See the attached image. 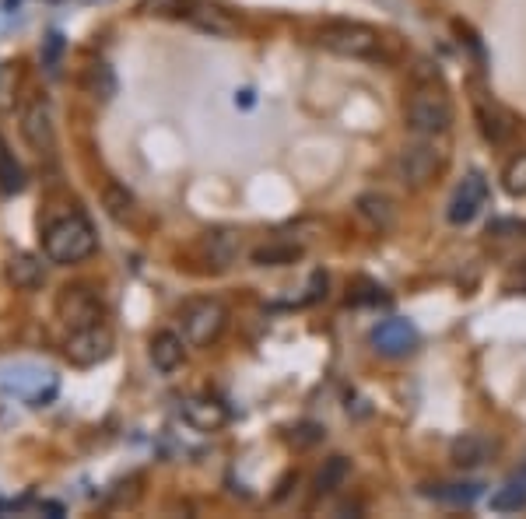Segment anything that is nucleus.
<instances>
[{
  "label": "nucleus",
  "instance_id": "nucleus-21",
  "mask_svg": "<svg viewBox=\"0 0 526 519\" xmlns=\"http://www.w3.org/2000/svg\"><path fill=\"white\" fill-rule=\"evenodd\" d=\"M491 509H495V512H519V509H526V481H523V477H512L509 484H502V488L491 495Z\"/></svg>",
  "mask_w": 526,
  "mask_h": 519
},
{
  "label": "nucleus",
  "instance_id": "nucleus-11",
  "mask_svg": "<svg viewBox=\"0 0 526 519\" xmlns=\"http://www.w3.org/2000/svg\"><path fill=\"white\" fill-rule=\"evenodd\" d=\"M22 137L36 155H53L57 148V130H53V116L43 102H32L22 113Z\"/></svg>",
  "mask_w": 526,
  "mask_h": 519
},
{
  "label": "nucleus",
  "instance_id": "nucleus-27",
  "mask_svg": "<svg viewBox=\"0 0 526 519\" xmlns=\"http://www.w3.org/2000/svg\"><path fill=\"white\" fill-rule=\"evenodd\" d=\"M477 120H481V134L488 137L491 144H502L505 137H509V123L502 120V116L495 113V109H484V106H477Z\"/></svg>",
  "mask_w": 526,
  "mask_h": 519
},
{
  "label": "nucleus",
  "instance_id": "nucleus-20",
  "mask_svg": "<svg viewBox=\"0 0 526 519\" xmlns=\"http://www.w3.org/2000/svg\"><path fill=\"white\" fill-rule=\"evenodd\" d=\"M302 256L299 246H288V242H271V246L253 249V264L256 267H288Z\"/></svg>",
  "mask_w": 526,
  "mask_h": 519
},
{
  "label": "nucleus",
  "instance_id": "nucleus-23",
  "mask_svg": "<svg viewBox=\"0 0 526 519\" xmlns=\"http://www.w3.org/2000/svg\"><path fill=\"white\" fill-rule=\"evenodd\" d=\"M207 253H211L214 267H228L239 256V235L235 232H214L211 242H207Z\"/></svg>",
  "mask_w": 526,
  "mask_h": 519
},
{
  "label": "nucleus",
  "instance_id": "nucleus-19",
  "mask_svg": "<svg viewBox=\"0 0 526 519\" xmlns=\"http://www.w3.org/2000/svg\"><path fill=\"white\" fill-rule=\"evenodd\" d=\"M348 474H351V463L344 460V456H330L320 474H316V495H334L337 488H344Z\"/></svg>",
  "mask_w": 526,
  "mask_h": 519
},
{
  "label": "nucleus",
  "instance_id": "nucleus-14",
  "mask_svg": "<svg viewBox=\"0 0 526 519\" xmlns=\"http://www.w3.org/2000/svg\"><path fill=\"white\" fill-rule=\"evenodd\" d=\"M355 207H358V218L369 228H376V232H390V228L397 225V204H393L386 193H362Z\"/></svg>",
  "mask_w": 526,
  "mask_h": 519
},
{
  "label": "nucleus",
  "instance_id": "nucleus-13",
  "mask_svg": "<svg viewBox=\"0 0 526 519\" xmlns=\"http://www.w3.org/2000/svg\"><path fill=\"white\" fill-rule=\"evenodd\" d=\"M183 418L190 421L197 432H218L221 425H228L225 404H218L214 397H186L183 400Z\"/></svg>",
  "mask_w": 526,
  "mask_h": 519
},
{
  "label": "nucleus",
  "instance_id": "nucleus-8",
  "mask_svg": "<svg viewBox=\"0 0 526 519\" xmlns=\"http://www.w3.org/2000/svg\"><path fill=\"white\" fill-rule=\"evenodd\" d=\"M488 204V179H484V172H467L463 176V183L453 190V197H449V207H446V218L449 225H470V221L481 214V207Z\"/></svg>",
  "mask_w": 526,
  "mask_h": 519
},
{
  "label": "nucleus",
  "instance_id": "nucleus-2",
  "mask_svg": "<svg viewBox=\"0 0 526 519\" xmlns=\"http://www.w3.org/2000/svg\"><path fill=\"white\" fill-rule=\"evenodd\" d=\"M453 120H456L453 102H449V95L435 92V88H418V92L407 99L404 123H407V130H414L418 137L449 134Z\"/></svg>",
  "mask_w": 526,
  "mask_h": 519
},
{
  "label": "nucleus",
  "instance_id": "nucleus-28",
  "mask_svg": "<svg viewBox=\"0 0 526 519\" xmlns=\"http://www.w3.org/2000/svg\"><path fill=\"white\" fill-rule=\"evenodd\" d=\"M88 85H92V92L99 95V99H109V95L116 92V78H113V71H109V64H92Z\"/></svg>",
  "mask_w": 526,
  "mask_h": 519
},
{
  "label": "nucleus",
  "instance_id": "nucleus-16",
  "mask_svg": "<svg viewBox=\"0 0 526 519\" xmlns=\"http://www.w3.org/2000/svg\"><path fill=\"white\" fill-rule=\"evenodd\" d=\"M8 274V285L18 288V292H32V288L43 285V260L32 253H15L4 267Z\"/></svg>",
  "mask_w": 526,
  "mask_h": 519
},
{
  "label": "nucleus",
  "instance_id": "nucleus-1",
  "mask_svg": "<svg viewBox=\"0 0 526 519\" xmlns=\"http://www.w3.org/2000/svg\"><path fill=\"white\" fill-rule=\"evenodd\" d=\"M99 246V235H95L92 221L81 218V214H71V218L57 221V225L46 232V260L60 267H74L81 260L95 253Z\"/></svg>",
  "mask_w": 526,
  "mask_h": 519
},
{
  "label": "nucleus",
  "instance_id": "nucleus-12",
  "mask_svg": "<svg viewBox=\"0 0 526 519\" xmlns=\"http://www.w3.org/2000/svg\"><path fill=\"white\" fill-rule=\"evenodd\" d=\"M186 355V337H179L176 330H158L148 344V358L158 372H176L183 365Z\"/></svg>",
  "mask_w": 526,
  "mask_h": 519
},
{
  "label": "nucleus",
  "instance_id": "nucleus-5",
  "mask_svg": "<svg viewBox=\"0 0 526 519\" xmlns=\"http://www.w3.org/2000/svg\"><path fill=\"white\" fill-rule=\"evenodd\" d=\"M446 155L439 151V144L432 137H418V141L404 144L397 155V179L407 190H425L435 176H439Z\"/></svg>",
  "mask_w": 526,
  "mask_h": 519
},
{
  "label": "nucleus",
  "instance_id": "nucleus-4",
  "mask_svg": "<svg viewBox=\"0 0 526 519\" xmlns=\"http://www.w3.org/2000/svg\"><path fill=\"white\" fill-rule=\"evenodd\" d=\"M0 390L8 397H18L32 407H46L53 397H57V376L43 365H32V362H18L0 369Z\"/></svg>",
  "mask_w": 526,
  "mask_h": 519
},
{
  "label": "nucleus",
  "instance_id": "nucleus-24",
  "mask_svg": "<svg viewBox=\"0 0 526 519\" xmlns=\"http://www.w3.org/2000/svg\"><path fill=\"white\" fill-rule=\"evenodd\" d=\"M22 186H25L22 165H18L15 155H11V151L0 144V190H4V193H18Z\"/></svg>",
  "mask_w": 526,
  "mask_h": 519
},
{
  "label": "nucleus",
  "instance_id": "nucleus-10",
  "mask_svg": "<svg viewBox=\"0 0 526 519\" xmlns=\"http://www.w3.org/2000/svg\"><path fill=\"white\" fill-rule=\"evenodd\" d=\"M372 344H376L379 355L386 358H400V355H411L418 348V327L411 320H383L376 330H372Z\"/></svg>",
  "mask_w": 526,
  "mask_h": 519
},
{
  "label": "nucleus",
  "instance_id": "nucleus-17",
  "mask_svg": "<svg viewBox=\"0 0 526 519\" xmlns=\"http://www.w3.org/2000/svg\"><path fill=\"white\" fill-rule=\"evenodd\" d=\"M428 498H439L446 505H470L484 495V484L477 481H456V484H435V488L425 491Z\"/></svg>",
  "mask_w": 526,
  "mask_h": 519
},
{
  "label": "nucleus",
  "instance_id": "nucleus-3",
  "mask_svg": "<svg viewBox=\"0 0 526 519\" xmlns=\"http://www.w3.org/2000/svg\"><path fill=\"white\" fill-rule=\"evenodd\" d=\"M323 50L337 53V57H351V60H372L383 53V36L379 29L365 22H330L320 32Z\"/></svg>",
  "mask_w": 526,
  "mask_h": 519
},
{
  "label": "nucleus",
  "instance_id": "nucleus-26",
  "mask_svg": "<svg viewBox=\"0 0 526 519\" xmlns=\"http://www.w3.org/2000/svg\"><path fill=\"white\" fill-rule=\"evenodd\" d=\"M502 186L512 197H526V155H516L502 172Z\"/></svg>",
  "mask_w": 526,
  "mask_h": 519
},
{
  "label": "nucleus",
  "instance_id": "nucleus-18",
  "mask_svg": "<svg viewBox=\"0 0 526 519\" xmlns=\"http://www.w3.org/2000/svg\"><path fill=\"white\" fill-rule=\"evenodd\" d=\"M193 25H197L200 32H207V36H232L235 32V22L228 15H221L218 8H204V4H193V11L190 15Z\"/></svg>",
  "mask_w": 526,
  "mask_h": 519
},
{
  "label": "nucleus",
  "instance_id": "nucleus-15",
  "mask_svg": "<svg viewBox=\"0 0 526 519\" xmlns=\"http://www.w3.org/2000/svg\"><path fill=\"white\" fill-rule=\"evenodd\" d=\"M488 456H491V442L477 432H463L460 439H453V446H449V460L460 470L481 467V463H488Z\"/></svg>",
  "mask_w": 526,
  "mask_h": 519
},
{
  "label": "nucleus",
  "instance_id": "nucleus-29",
  "mask_svg": "<svg viewBox=\"0 0 526 519\" xmlns=\"http://www.w3.org/2000/svg\"><path fill=\"white\" fill-rule=\"evenodd\" d=\"M60 50H64V39L53 32V36H50V53H46V64H50V71H53V64H57V53Z\"/></svg>",
  "mask_w": 526,
  "mask_h": 519
},
{
  "label": "nucleus",
  "instance_id": "nucleus-7",
  "mask_svg": "<svg viewBox=\"0 0 526 519\" xmlns=\"http://www.w3.org/2000/svg\"><path fill=\"white\" fill-rule=\"evenodd\" d=\"M67 358L81 369H92V365L106 362L113 355V330L106 323H88V327H78L71 337H67Z\"/></svg>",
  "mask_w": 526,
  "mask_h": 519
},
{
  "label": "nucleus",
  "instance_id": "nucleus-6",
  "mask_svg": "<svg viewBox=\"0 0 526 519\" xmlns=\"http://www.w3.org/2000/svg\"><path fill=\"white\" fill-rule=\"evenodd\" d=\"M228 327V309L218 299H197L183 309V337L190 348H207Z\"/></svg>",
  "mask_w": 526,
  "mask_h": 519
},
{
  "label": "nucleus",
  "instance_id": "nucleus-25",
  "mask_svg": "<svg viewBox=\"0 0 526 519\" xmlns=\"http://www.w3.org/2000/svg\"><path fill=\"white\" fill-rule=\"evenodd\" d=\"M141 11L151 18H179L190 15L193 0H141Z\"/></svg>",
  "mask_w": 526,
  "mask_h": 519
},
{
  "label": "nucleus",
  "instance_id": "nucleus-9",
  "mask_svg": "<svg viewBox=\"0 0 526 519\" xmlns=\"http://www.w3.org/2000/svg\"><path fill=\"white\" fill-rule=\"evenodd\" d=\"M57 313L64 323H71L74 330L78 327H88V323H99L102 316V302L92 288L85 285H74V288H64L57 299Z\"/></svg>",
  "mask_w": 526,
  "mask_h": 519
},
{
  "label": "nucleus",
  "instance_id": "nucleus-22",
  "mask_svg": "<svg viewBox=\"0 0 526 519\" xmlns=\"http://www.w3.org/2000/svg\"><path fill=\"white\" fill-rule=\"evenodd\" d=\"M102 207H106L109 218L127 221L130 214H134V193H130L127 186H120V183H109L106 193H102Z\"/></svg>",
  "mask_w": 526,
  "mask_h": 519
}]
</instances>
